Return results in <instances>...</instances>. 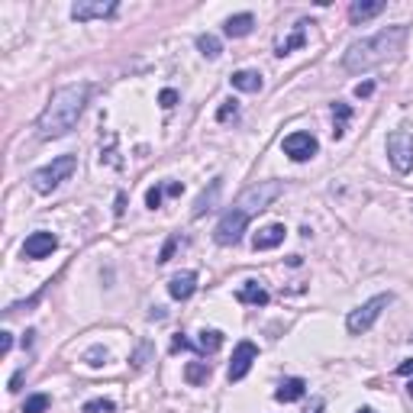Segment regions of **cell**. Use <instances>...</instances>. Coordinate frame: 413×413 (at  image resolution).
Instances as JSON below:
<instances>
[{
	"label": "cell",
	"instance_id": "obj_27",
	"mask_svg": "<svg viewBox=\"0 0 413 413\" xmlns=\"http://www.w3.org/2000/svg\"><path fill=\"white\" fill-rule=\"evenodd\" d=\"M85 362H87V365H91V368H100V365H104V362H107V349H104V345H94L91 352L85 355Z\"/></svg>",
	"mask_w": 413,
	"mask_h": 413
},
{
	"label": "cell",
	"instance_id": "obj_16",
	"mask_svg": "<svg viewBox=\"0 0 413 413\" xmlns=\"http://www.w3.org/2000/svg\"><path fill=\"white\" fill-rule=\"evenodd\" d=\"M304 394H307V381H304V378H288V381H281V388L275 390V400H278V404H297Z\"/></svg>",
	"mask_w": 413,
	"mask_h": 413
},
{
	"label": "cell",
	"instance_id": "obj_18",
	"mask_svg": "<svg viewBox=\"0 0 413 413\" xmlns=\"http://www.w3.org/2000/svg\"><path fill=\"white\" fill-rule=\"evenodd\" d=\"M220 191H223V178H214V181H210V191H204V194H200L191 214H194V216L210 214V210L216 207V197H220Z\"/></svg>",
	"mask_w": 413,
	"mask_h": 413
},
{
	"label": "cell",
	"instance_id": "obj_13",
	"mask_svg": "<svg viewBox=\"0 0 413 413\" xmlns=\"http://www.w3.org/2000/svg\"><path fill=\"white\" fill-rule=\"evenodd\" d=\"M194 291H197V275L194 271H181V275H175L168 281V294L175 300H187Z\"/></svg>",
	"mask_w": 413,
	"mask_h": 413
},
{
	"label": "cell",
	"instance_id": "obj_33",
	"mask_svg": "<svg viewBox=\"0 0 413 413\" xmlns=\"http://www.w3.org/2000/svg\"><path fill=\"white\" fill-rule=\"evenodd\" d=\"M187 349H194V345H191V343H187V339H184V336H181V333H178V336H175V339H171V352H187Z\"/></svg>",
	"mask_w": 413,
	"mask_h": 413
},
{
	"label": "cell",
	"instance_id": "obj_12",
	"mask_svg": "<svg viewBox=\"0 0 413 413\" xmlns=\"http://www.w3.org/2000/svg\"><path fill=\"white\" fill-rule=\"evenodd\" d=\"M284 226L281 223H271V226H265V230H259L252 236V245H255V252H268V249H278V245L284 242Z\"/></svg>",
	"mask_w": 413,
	"mask_h": 413
},
{
	"label": "cell",
	"instance_id": "obj_41",
	"mask_svg": "<svg viewBox=\"0 0 413 413\" xmlns=\"http://www.w3.org/2000/svg\"><path fill=\"white\" fill-rule=\"evenodd\" d=\"M359 413H375V410H371V407H362V410Z\"/></svg>",
	"mask_w": 413,
	"mask_h": 413
},
{
	"label": "cell",
	"instance_id": "obj_4",
	"mask_svg": "<svg viewBox=\"0 0 413 413\" xmlns=\"http://www.w3.org/2000/svg\"><path fill=\"white\" fill-rule=\"evenodd\" d=\"M281 191L284 187L278 181H259V184H252V187H245V191L239 194L236 210H242L245 216H255V214H261L271 200L281 197Z\"/></svg>",
	"mask_w": 413,
	"mask_h": 413
},
{
	"label": "cell",
	"instance_id": "obj_8",
	"mask_svg": "<svg viewBox=\"0 0 413 413\" xmlns=\"http://www.w3.org/2000/svg\"><path fill=\"white\" fill-rule=\"evenodd\" d=\"M120 10L116 0H78L75 7H71V20L78 23H91V20H107Z\"/></svg>",
	"mask_w": 413,
	"mask_h": 413
},
{
	"label": "cell",
	"instance_id": "obj_29",
	"mask_svg": "<svg viewBox=\"0 0 413 413\" xmlns=\"http://www.w3.org/2000/svg\"><path fill=\"white\" fill-rule=\"evenodd\" d=\"M236 110H239V107H236V100H226V104L216 110V123H226L230 116H236Z\"/></svg>",
	"mask_w": 413,
	"mask_h": 413
},
{
	"label": "cell",
	"instance_id": "obj_14",
	"mask_svg": "<svg viewBox=\"0 0 413 413\" xmlns=\"http://www.w3.org/2000/svg\"><path fill=\"white\" fill-rule=\"evenodd\" d=\"M236 300L239 304H249V307H265L268 300H271V294H268L259 281H245L236 291Z\"/></svg>",
	"mask_w": 413,
	"mask_h": 413
},
{
	"label": "cell",
	"instance_id": "obj_22",
	"mask_svg": "<svg viewBox=\"0 0 413 413\" xmlns=\"http://www.w3.org/2000/svg\"><path fill=\"white\" fill-rule=\"evenodd\" d=\"M223 345V333L220 329H204V333H200V339H197V349L200 352H216V349H220Z\"/></svg>",
	"mask_w": 413,
	"mask_h": 413
},
{
	"label": "cell",
	"instance_id": "obj_6",
	"mask_svg": "<svg viewBox=\"0 0 413 413\" xmlns=\"http://www.w3.org/2000/svg\"><path fill=\"white\" fill-rule=\"evenodd\" d=\"M388 159L400 175H407V171L413 168V136L410 132H404V130L390 132L388 136Z\"/></svg>",
	"mask_w": 413,
	"mask_h": 413
},
{
	"label": "cell",
	"instance_id": "obj_23",
	"mask_svg": "<svg viewBox=\"0 0 413 413\" xmlns=\"http://www.w3.org/2000/svg\"><path fill=\"white\" fill-rule=\"evenodd\" d=\"M184 378H187V384H204L207 378H210V365H207V362H187Z\"/></svg>",
	"mask_w": 413,
	"mask_h": 413
},
{
	"label": "cell",
	"instance_id": "obj_11",
	"mask_svg": "<svg viewBox=\"0 0 413 413\" xmlns=\"http://www.w3.org/2000/svg\"><path fill=\"white\" fill-rule=\"evenodd\" d=\"M55 249H58V236H55V233H46V230L26 236V242H23L26 259H46V255H52Z\"/></svg>",
	"mask_w": 413,
	"mask_h": 413
},
{
	"label": "cell",
	"instance_id": "obj_35",
	"mask_svg": "<svg viewBox=\"0 0 413 413\" xmlns=\"http://www.w3.org/2000/svg\"><path fill=\"white\" fill-rule=\"evenodd\" d=\"M13 349V333H0V352L7 355Z\"/></svg>",
	"mask_w": 413,
	"mask_h": 413
},
{
	"label": "cell",
	"instance_id": "obj_28",
	"mask_svg": "<svg viewBox=\"0 0 413 413\" xmlns=\"http://www.w3.org/2000/svg\"><path fill=\"white\" fill-rule=\"evenodd\" d=\"M161 191H165L161 184H155V187H149V191H146V207H149V210H159V207H161Z\"/></svg>",
	"mask_w": 413,
	"mask_h": 413
},
{
	"label": "cell",
	"instance_id": "obj_36",
	"mask_svg": "<svg viewBox=\"0 0 413 413\" xmlns=\"http://www.w3.org/2000/svg\"><path fill=\"white\" fill-rule=\"evenodd\" d=\"M181 191H184V184H181V181H168V184H165V194H168V197H178Z\"/></svg>",
	"mask_w": 413,
	"mask_h": 413
},
{
	"label": "cell",
	"instance_id": "obj_25",
	"mask_svg": "<svg viewBox=\"0 0 413 413\" xmlns=\"http://www.w3.org/2000/svg\"><path fill=\"white\" fill-rule=\"evenodd\" d=\"M46 410H49V394H32V397H26L23 413H46Z\"/></svg>",
	"mask_w": 413,
	"mask_h": 413
},
{
	"label": "cell",
	"instance_id": "obj_19",
	"mask_svg": "<svg viewBox=\"0 0 413 413\" xmlns=\"http://www.w3.org/2000/svg\"><path fill=\"white\" fill-rule=\"evenodd\" d=\"M230 85L236 87V91H245V94H255V91H261V75L259 71H233L230 75Z\"/></svg>",
	"mask_w": 413,
	"mask_h": 413
},
{
	"label": "cell",
	"instance_id": "obj_20",
	"mask_svg": "<svg viewBox=\"0 0 413 413\" xmlns=\"http://www.w3.org/2000/svg\"><path fill=\"white\" fill-rule=\"evenodd\" d=\"M307 26H310V23H307V20H300V23L294 26L291 36H288V39L281 42V46H278V55H281V58H284V55H291L294 49H300V46L307 42Z\"/></svg>",
	"mask_w": 413,
	"mask_h": 413
},
{
	"label": "cell",
	"instance_id": "obj_7",
	"mask_svg": "<svg viewBox=\"0 0 413 413\" xmlns=\"http://www.w3.org/2000/svg\"><path fill=\"white\" fill-rule=\"evenodd\" d=\"M245 226H249V216L242 214V210H226L223 214V220L216 223V233H214V239L220 245H236L239 239H242V233H245Z\"/></svg>",
	"mask_w": 413,
	"mask_h": 413
},
{
	"label": "cell",
	"instance_id": "obj_21",
	"mask_svg": "<svg viewBox=\"0 0 413 413\" xmlns=\"http://www.w3.org/2000/svg\"><path fill=\"white\" fill-rule=\"evenodd\" d=\"M349 116H352V107L349 104H343V100H336L333 104V139H343L345 136V123H349Z\"/></svg>",
	"mask_w": 413,
	"mask_h": 413
},
{
	"label": "cell",
	"instance_id": "obj_9",
	"mask_svg": "<svg viewBox=\"0 0 413 413\" xmlns=\"http://www.w3.org/2000/svg\"><path fill=\"white\" fill-rule=\"evenodd\" d=\"M284 155L294 161H307V159H314L316 152H320V142H316L310 132H291V136H284L281 142Z\"/></svg>",
	"mask_w": 413,
	"mask_h": 413
},
{
	"label": "cell",
	"instance_id": "obj_1",
	"mask_svg": "<svg viewBox=\"0 0 413 413\" xmlns=\"http://www.w3.org/2000/svg\"><path fill=\"white\" fill-rule=\"evenodd\" d=\"M87 94H91V87H87L85 81L58 87V91L49 97L42 116H39V126H36L39 139H61V136H68V132L78 126L81 113H85Z\"/></svg>",
	"mask_w": 413,
	"mask_h": 413
},
{
	"label": "cell",
	"instance_id": "obj_31",
	"mask_svg": "<svg viewBox=\"0 0 413 413\" xmlns=\"http://www.w3.org/2000/svg\"><path fill=\"white\" fill-rule=\"evenodd\" d=\"M159 104H161V107H165V110H171V107H175V104H178V91H171V87H165V91L159 94Z\"/></svg>",
	"mask_w": 413,
	"mask_h": 413
},
{
	"label": "cell",
	"instance_id": "obj_32",
	"mask_svg": "<svg viewBox=\"0 0 413 413\" xmlns=\"http://www.w3.org/2000/svg\"><path fill=\"white\" fill-rule=\"evenodd\" d=\"M178 242H181V239L178 236H171L168 242H165V249H161V255H159V261H171V255H175V249H178Z\"/></svg>",
	"mask_w": 413,
	"mask_h": 413
},
{
	"label": "cell",
	"instance_id": "obj_5",
	"mask_svg": "<svg viewBox=\"0 0 413 413\" xmlns=\"http://www.w3.org/2000/svg\"><path fill=\"white\" fill-rule=\"evenodd\" d=\"M390 294H378V297H371V300H365L362 307H355L352 314H349V320H345V326H349V333L352 336H362V333H368V329L375 326V320L384 314V307L390 304Z\"/></svg>",
	"mask_w": 413,
	"mask_h": 413
},
{
	"label": "cell",
	"instance_id": "obj_17",
	"mask_svg": "<svg viewBox=\"0 0 413 413\" xmlns=\"http://www.w3.org/2000/svg\"><path fill=\"white\" fill-rule=\"evenodd\" d=\"M252 26H255V16L252 13H236V16H230L226 23H223V32L230 39H242V36H249L252 32Z\"/></svg>",
	"mask_w": 413,
	"mask_h": 413
},
{
	"label": "cell",
	"instance_id": "obj_40",
	"mask_svg": "<svg viewBox=\"0 0 413 413\" xmlns=\"http://www.w3.org/2000/svg\"><path fill=\"white\" fill-rule=\"evenodd\" d=\"M307 413H323V400H320V397H316V400H314V404H310V410H307Z\"/></svg>",
	"mask_w": 413,
	"mask_h": 413
},
{
	"label": "cell",
	"instance_id": "obj_10",
	"mask_svg": "<svg viewBox=\"0 0 413 413\" xmlns=\"http://www.w3.org/2000/svg\"><path fill=\"white\" fill-rule=\"evenodd\" d=\"M255 362H259V349H255V343L242 339V343L233 349V362H230V371H226V375H230V381H242Z\"/></svg>",
	"mask_w": 413,
	"mask_h": 413
},
{
	"label": "cell",
	"instance_id": "obj_34",
	"mask_svg": "<svg viewBox=\"0 0 413 413\" xmlns=\"http://www.w3.org/2000/svg\"><path fill=\"white\" fill-rule=\"evenodd\" d=\"M375 94V85L371 81H362V85H355V97H371Z\"/></svg>",
	"mask_w": 413,
	"mask_h": 413
},
{
	"label": "cell",
	"instance_id": "obj_15",
	"mask_svg": "<svg viewBox=\"0 0 413 413\" xmlns=\"http://www.w3.org/2000/svg\"><path fill=\"white\" fill-rule=\"evenodd\" d=\"M384 0H355L352 7H349V20L352 23H365V20H371V16H378V13H384Z\"/></svg>",
	"mask_w": 413,
	"mask_h": 413
},
{
	"label": "cell",
	"instance_id": "obj_38",
	"mask_svg": "<svg viewBox=\"0 0 413 413\" xmlns=\"http://www.w3.org/2000/svg\"><path fill=\"white\" fill-rule=\"evenodd\" d=\"M116 216H123V210H126V194H116Z\"/></svg>",
	"mask_w": 413,
	"mask_h": 413
},
{
	"label": "cell",
	"instance_id": "obj_2",
	"mask_svg": "<svg viewBox=\"0 0 413 413\" xmlns=\"http://www.w3.org/2000/svg\"><path fill=\"white\" fill-rule=\"evenodd\" d=\"M404 42H407V26L397 23V26H388V30L375 32V36L362 39V42H352V46L345 49L343 55V68L359 75V71H371L384 61L397 58L404 52Z\"/></svg>",
	"mask_w": 413,
	"mask_h": 413
},
{
	"label": "cell",
	"instance_id": "obj_37",
	"mask_svg": "<svg viewBox=\"0 0 413 413\" xmlns=\"http://www.w3.org/2000/svg\"><path fill=\"white\" fill-rule=\"evenodd\" d=\"M146 355H149V343H142V345H139V355L132 359V362H136V368H142V365H146Z\"/></svg>",
	"mask_w": 413,
	"mask_h": 413
},
{
	"label": "cell",
	"instance_id": "obj_3",
	"mask_svg": "<svg viewBox=\"0 0 413 413\" xmlns=\"http://www.w3.org/2000/svg\"><path fill=\"white\" fill-rule=\"evenodd\" d=\"M75 168H78L75 155H58V159H52V165H46V168H39L36 175H32V191L52 194L61 181H68V178L75 175Z\"/></svg>",
	"mask_w": 413,
	"mask_h": 413
},
{
	"label": "cell",
	"instance_id": "obj_26",
	"mask_svg": "<svg viewBox=\"0 0 413 413\" xmlns=\"http://www.w3.org/2000/svg\"><path fill=\"white\" fill-rule=\"evenodd\" d=\"M113 400L110 397H97V400H87L85 404V413H113Z\"/></svg>",
	"mask_w": 413,
	"mask_h": 413
},
{
	"label": "cell",
	"instance_id": "obj_30",
	"mask_svg": "<svg viewBox=\"0 0 413 413\" xmlns=\"http://www.w3.org/2000/svg\"><path fill=\"white\" fill-rule=\"evenodd\" d=\"M397 375H404V378H410V384H407V394L413 397V359H407V362H400L397 365Z\"/></svg>",
	"mask_w": 413,
	"mask_h": 413
},
{
	"label": "cell",
	"instance_id": "obj_24",
	"mask_svg": "<svg viewBox=\"0 0 413 413\" xmlns=\"http://www.w3.org/2000/svg\"><path fill=\"white\" fill-rule=\"evenodd\" d=\"M197 49H200V55H204V58H220V52H223L220 39H216V36H210V32L197 36Z\"/></svg>",
	"mask_w": 413,
	"mask_h": 413
},
{
	"label": "cell",
	"instance_id": "obj_39",
	"mask_svg": "<svg viewBox=\"0 0 413 413\" xmlns=\"http://www.w3.org/2000/svg\"><path fill=\"white\" fill-rule=\"evenodd\" d=\"M20 381H23V371H16V375L10 378V390H20Z\"/></svg>",
	"mask_w": 413,
	"mask_h": 413
}]
</instances>
